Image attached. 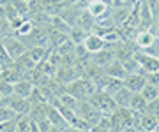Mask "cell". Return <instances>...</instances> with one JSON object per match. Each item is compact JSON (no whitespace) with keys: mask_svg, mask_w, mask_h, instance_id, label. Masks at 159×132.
Here are the masks:
<instances>
[{"mask_svg":"<svg viewBox=\"0 0 159 132\" xmlns=\"http://www.w3.org/2000/svg\"><path fill=\"white\" fill-rule=\"evenodd\" d=\"M64 90H66L67 93H71L73 97H76L78 100H87V99L97 90V86L92 79L80 76V78H76L74 81H71L69 85L64 86Z\"/></svg>","mask_w":159,"mask_h":132,"instance_id":"1","label":"cell"},{"mask_svg":"<svg viewBox=\"0 0 159 132\" xmlns=\"http://www.w3.org/2000/svg\"><path fill=\"white\" fill-rule=\"evenodd\" d=\"M76 115H78L80 120L85 121L90 129L102 118V113L89 100H80L78 106H76Z\"/></svg>","mask_w":159,"mask_h":132,"instance_id":"2","label":"cell"},{"mask_svg":"<svg viewBox=\"0 0 159 132\" xmlns=\"http://www.w3.org/2000/svg\"><path fill=\"white\" fill-rule=\"evenodd\" d=\"M133 57H134L138 67H140V72H143L145 76L159 72V57L150 55L147 51H142V49H136Z\"/></svg>","mask_w":159,"mask_h":132,"instance_id":"3","label":"cell"},{"mask_svg":"<svg viewBox=\"0 0 159 132\" xmlns=\"http://www.w3.org/2000/svg\"><path fill=\"white\" fill-rule=\"evenodd\" d=\"M87 100L94 104V106L102 113V116H110L115 109H117V104H115L113 97L106 92H101V90H96Z\"/></svg>","mask_w":159,"mask_h":132,"instance_id":"4","label":"cell"},{"mask_svg":"<svg viewBox=\"0 0 159 132\" xmlns=\"http://www.w3.org/2000/svg\"><path fill=\"white\" fill-rule=\"evenodd\" d=\"M134 46L142 51H150L156 44L159 42V35L156 30H150V28H145V30H138L136 35H134Z\"/></svg>","mask_w":159,"mask_h":132,"instance_id":"5","label":"cell"},{"mask_svg":"<svg viewBox=\"0 0 159 132\" xmlns=\"http://www.w3.org/2000/svg\"><path fill=\"white\" fill-rule=\"evenodd\" d=\"M0 104H6V106H9V108H11L18 116L29 115L30 109H32V104H30L29 99L20 97V95H14V93H12V95H9V97H4Z\"/></svg>","mask_w":159,"mask_h":132,"instance_id":"6","label":"cell"},{"mask_svg":"<svg viewBox=\"0 0 159 132\" xmlns=\"http://www.w3.org/2000/svg\"><path fill=\"white\" fill-rule=\"evenodd\" d=\"M2 44H4L6 51L9 53V57H11L12 60H18L23 53L27 51V44H25L20 37H16V35H9V37H6V39L2 40Z\"/></svg>","mask_w":159,"mask_h":132,"instance_id":"7","label":"cell"},{"mask_svg":"<svg viewBox=\"0 0 159 132\" xmlns=\"http://www.w3.org/2000/svg\"><path fill=\"white\" fill-rule=\"evenodd\" d=\"M145 85H147V76L143 72H140V70L138 72H129L124 78V86L129 88L131 92H134V93H140Z\"/></svg>","mask_w":159,"mask_h":132,"instance_id":"8","label":"cell"},{"mask_svg":"<svg viewBox=\"0 0 159 132\" xmlns=\"http://www.w3.org/2000/svg\"><path fill=\"white\" fill-rule=\"evenodd\" d=\"M53 78H55L62 86H66V85H69L71 81H74L76 78H80V72H78V69L74 67V63L73 65H60Z\"/></svg>","mask_w":159,"mask_h":132,"instance_id":"9","label":"cell"},{"mask_svg":"<svg viewBox=\"0 0 159 132\" xmlns=\"http://www.w3.org/2000/svg\"><path fill=\"white\" fill-rule=\"evenodd\" d=\"M85 11L89 12L94 19H97V18L108 14V12L111 11V7H110V4L106 2V0H90V2L87 4Z\"/></svg>","mask_w":159,"mask_h":132,"instance_id":"10","label":"cell"},{"mask_svg":"<svg viewBox=\"0 0 159 132\" xmlns=\"http://www.w3.org/2000/svg\"><path fill=\"white\" fill-rule=\"evenodd\" d=\"M83 46H85V49L90 55H94V53L104 49L106 48V42H104V39L97 32H90V34H87L85 40H83Z\"/></svg>","mask_w":159,"mask_h":132,"instance_id":"11","label":"cell"},{"mask_svg":"<svg viewBox=\"0 0 159 132\" xmlns=\"http://www.w3.org/2000/svg\"><path fill=\"white\" fill-rule=\"evenodd\" d=\"M115 60V49L113 48H104V49H101V51L94 53V55H90V62L96 63V65H99V67H106V65H110V63Z\"/></svg>","mask_w":159,"mask_h":132,"instance_id":"12","label":"cell"},{"mask_svg":"<svg viewBox=\"0 0 159 132\" xmlns=\"http://www.w3.org/2000/svg\"><path fill=\"white\" fill-rule=\"evenodd\" d=\"M138 127L143 132H154L159 129V116L152 115V113H142L140 120H138Z\"/></svg>","mask_w":159,"mask_h":132,"instance_id":"13","label":"cell"},{"mask_svg":"<svg viewBox=\"0 0 159 132\" xmlns=\"http://www.w3.org/2000/svg\"><path fill=\"white\" fill-rule=\"evenodd\" d=\"M133 95H134V92H131L129 88H125V86L122 85L119 90L111 95V97H113L115 104H117V108H129Z\"/></svg>","mask_w":159,"mask_h":132,"instance_id":"14","label":"cell"},{"mask_svg":"<svg viewBox=\"0 0 159 132\" xmlns=\"http://www.w3.org/2000/svg\"><path fill=\"white\" fill-rule=\"evenodd\" d=\"M104 74L111 76V78H115V79L124 81V78L127 76V70H125L124 63L120 62V60H117V58H115L113 62L110 63V65H106V67H104Z\"/></svg>","mask_w":159,"mask_h":132,"instance_id":"15","label":"cell"},{"mask_svg":"<svg viewBox=\"0 0 159 132\" xmlns=\"http://www.w3.org/2000/svg\"><path fill=\"white\" fill-rule=\"evenodd\" d=\"M34 28H35V23L30 19V18H25L21 23L12 30V35H16V37H20V39H27V37L34 32Z\"/></svg>","mask_w":159,"mask_h":132,"instance_id":"16","label":"cell"},{"mask_svg":"<svg viewBox=\"0 0 159 132\" xmlns=\"http://www.w3.org/2000/svg\"><path fill=\"white\" fill-rule=\"evenodd\" d=\"M34 83L29 79H20L18 83H14V95H20V97H25V99H29L30 97V93H32V90H34Z\"/></svg>","mask_w":159,"mask_h":132,"instance_id":"17","label":"cell"},{"mask_svg":"<svg viewBox=\"0 0 159 132\" xmlns=\"http://www.w3.org/2000/svg\"><path fill=\"white\" fill-rule=\"evenodd\" d=\"M46 51H48V48L46 46H32V48H27L25 55H27V57L37 65V63H41L46 58Z\"/></svg>","mask_w":159,"mask_h":132,"instance_id":"18","label":"cell"},{"mask_svg":"<svg viewBox=\"0 0 159 132\" xmlns=\"http://www.w3.org/2000/svg\"><path fill=\"white\" fill-rule=\"evenodd\" d=\"M147 100L143 99L142 93H134L133 95V99H131V106L129 109L133 111V113H136V115H142V113H145L147 111Z\"/></svg>","mask_w":159,"mask_h":132,"instance_id":"19","label":"cell"},{"mask_svg":"<svg viewBox=\"0 0 159 132\" xmlns=\"http://www.w3.org/2000/svg\"><path fill=\"white\" fill-rule=\"evenodd\" d=\"M140 93L143 95V99H145L147 102H150V100H154V99H159V86L147 83V85L143 86V90Z\"/></svg>","mask_w":159,"mask_h":132,"instance_id":"20","label":"cell"},{"mask_svg":"<svg viewBox=\"0 0 159 132\" xmlns=\"http://www.w3.org/2000/svg\"><path fill=\"white\" fill-rule=\"evenodd\" d=\"M32 127V118L29 115L18 116V125H16V132H30Z\"/></svg>","mask_w":159,"mask_h":132,"instance_id":"21","label":"cell"},{"mask_svg":"<svg viewBox=\"0 0 159 132\" xmlns=\"http://www.w3.org/2000/svg\"><path fill=\"white\" fill-rule=\"evenodd\" d=\"M12 118H18V115L12 111L9 106L6 104H0V123H4V121H9Z\"/></svg>","mask_w":159,"mask_h":132,"instance_id":"22","label":"cell"},{"mask_svg":"<svg viewBox=\"0 0 159 132\" xmlns=\"http://www.w3.org/2000/svg\"><path fill=\"white\" fill-rule=\"evenodd\" d=\"M12 35V27L9 19H0V40H4L6 37Z\"/></svg>","mask_w":159,"mask_h":132,"instance_id":"23","label":"cell"},{"mask_svg":"<svg viewBox=\"0 0 159 132\" xmlns=\"http://www.w3.org/2000/svg\"><path fill=\"white\" fill-rule=\"evenodd\" d=\"M145 4H147L148 11L152 14L154 21H157L159 19V0H145Z\"/></svg>","mask_w":159,"mask_h":132,"instance_id":"24","label":"cell"},{"mask_svg":"<svg viewBox=\"0 0 159 132\" xmlns=\"http://www.w3.org/2000/svg\"><path fill=\"white\" fill-rule=\"evenodd\" d=\"M0 93H2V97H9L14 93V85L12 83H7V81L0 79Z\"/></svg>","mask_w":159,"mask_h":132,"instance_id":"25","label":"cell"},{"mask_svg":"<svg viewBox=\"0 0 159 132\" xmlns=\"http://www.w3.org/2000/svg\"><path fill=\"white\" fill-rule=\"evenodd\" d=\"M16 125H18V118L4 121V123H0V132H16Z\"/></svg>","mask_w":159,"mask_h":132,"instance_id":"26","label":"cell"},{"mask_svg":"<svg viewBox=\"0 0 159 132\" xmlns=\"http://www.w3.org/2000/svg\"><path fill=\"white\" fill-rule=\"evenodd\" d=\"M145 113H152V115L159 116V99H154L147 104V111Z\"/></svg>","mask_w":159,"mask_h":132,"instance_id":"27","label":"cell"},{"mask_svg":"<svg viewBox=\"0 0 159 132\" xmlns=\"http://www.w3.org/2000/svg\"><path fill=\"white\" fill-rule=\"evenodd\" d=\"M0 19H7V9H6V4H0Z\"/></svg>","mask_w":159,"mask_h":132,"instance_id":"28","label":"cell"},{"mask_svg":"<svg viewBox=\"0 0 159 132\" xmlns=\"http://www.w3.org/2000/svg\"><path fill=\"white\" fill-rule=\"evenodd\" d=\"M62 132H90V130H81V129H76V127L67 125V127H66V129H64Z\"/></svg>","mask_w":159,"mask_h":132,"instance_id":"29","label":"cell"},{"mask_svg":"<svg viewBox=\"0 0 159 132\" xmlns=\"http://www.w3.org/2000/svg\"><path fill=\"white\" fill-rule=\"evenodd\" d=\"M154 25H156V32H157V35H159V19H157V21H156Z\"/></svg>","mask_w":159,"mask_h":132,"instance_id":"30","label":"cell"},{"mask_svg":"<svg viewBox=\"0 0 159 132\" xmlns=\"http://www.w3.org/2000/svg\"><path fill=\"white\" fill-rule=\"evenodd\" d=\"M7 2H9V0H0V4H7Z\"/></svg>","mask_w":159,"mask_h":132,"instance_id":"31","label":"cell"},{"mask_svg":"<svg viewBox=\"0 0 159 132\" xmlns=\"http://www.w3.org/2000/svg\"><path fill=\"white\" fill-rule=\"evenodd\" d=\"M2 99H4V97H2V93H0V102H2Z\"/></svg>","mask_w":159,"mask_h":132,"instance_id":"32","label":"cell"},{"mask_svg":"<svg viewBox=\"0 0 159 132\" xmlns=\"http://www.w3.org/2000/svg\"><path fill=\"white\" fill-rule=\"evenodd\" d=\"M0 78H2V67H0Z\"/></svg>","mask_w":159,"mask_h":132,"instance_id":"33","label":"cell"},{"mask_svg":"<svg viewBox=\"0 0 159 132\" xmlns=\"http://www.w3.org/2000/svg\"><path fill=\"white\" fill-rule=\"evenodd\" d=\"M25 2H34V0H25Z\"/></svg>","mask_w":159,"mask_h":132,"instance_id":"34","label":"cell"},{"mask_svg":"<svg viewBox=\"0 0 159 132\" xmlns=\"http://www.w3.org/2000/svg\"><path fill=\"white\" fill-rule=\"evenodd\" d=\"M154 132H159V129H157V130H154Z\"/></svg>","mask_w":159,"mask_h":132,"instance_id":"35","label":"cell"}]
</instances>
